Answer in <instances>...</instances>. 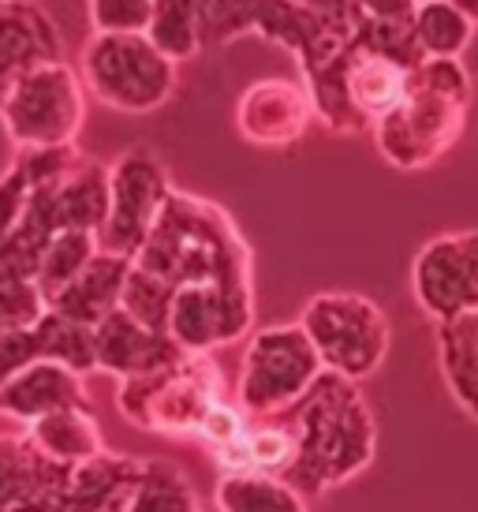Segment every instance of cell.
Instances as JSON below:
<instances>
[{
    "instance_id": "obj_1",
    "label": "cell",
    "mask_w": 478,
    "mask_h": 512,
    "mask_svg": "<svg viewBox=\"0 0 478 512\" xmlns=\"http://www.w3.org/2000/svg\"><path fill=\"white\" fill-rule=\"evenodd\" d=\"M422 49L415 30L396 23H370L337 57L303 75L314 116L337 135L374 131L381 116H389L408 98L411 75L422 64Z\"/></svg>"
},
{
    "instance_id": "obj_2",
    "label": "cell",
    "mask_w": 478,
    "mask_h": 512,
    "mask_svg": "<svg viewBox=\"0 0 478 512\" xmlns=\"http://www.w3.org/2000/svg\"><path fill=\"white\" fill-rule=\"evenodd\" d=\"M288 423L296 430V464L284 475L299 494H325L352 483L374 464L378 427L366 408L359 385L325 370L318 382L288 408Z\"/></svg>"
},
{
    "instance_id": "obj_3",
    "label": "cell",
    "mask_w": 478,
    "mask_h": 512,
    "mask_svg": "<svg viewBox=\"0 0 478 512\" xmlns=\"http://www.w3.org/2000/svg\"><path fill=\"white\" fill-rule=\"evenodd\" d=\"M131 262L165 281L172 292L191 285L254 288L251 247L239 236L236 221L217 202L187 191H172L154 232Z\"/></svg>"
},
{
    "instance_id": "obj_4",
    "label": "cell",
    "mask_w": 478,
    "mask_h": 512,
    "mask_svg": "<svg viewBox=\"0 0 478 512\" xmlns=\"http://www.w3.org/2000/svg\"><path fill=\"white\" fill-rule=\"evenodd\" d=\"M202 49H225L243 34L288 49L303 75L322 68L352 42L366 15L355 0H333L329 8H303L292 0H195Z\"/></svg>"
},
{
    "instance_id": "obj_5",
    "label": "cell",
    "mask_w": 478,
    "mask_h": 512,
    "mask_svg": "<svg viewBox=\"0 0 478 512\" xmlns=\"http://www.w3.org/2000/svg\"><path fill=\"white\" fill-rule=\"evenodd\" d=\"M467 109H471V75L464 60L426 57L411 75L408 98L389 116H381L370 135L378 143V154L393 169H430L460 143Z\"/></svg>"
},
{
    "instance_id": "obj_6",
    "label": "cell",
    "mask_w": 478,
    "mask_h": 512,
    "mask_svg": "<svg viewBox=\"0 0 478 512\" xmlns=\"http://www.w3.org/2000/svg\"><path fill=\"white\" fill-rule=\"evenodd\" d=\"M228 400L221 363L210 356H180L154 374H139L120 382L116 408L139 430H154L165 438L198 441L206 415Z\"/></svg>"
},
{
    "instance_id": "obj_7",
    "label": "cell",
    "mask_w": 478,
    "mask_h": 512,
    "mask_svg": "<svg viewBox=\"0 0 478 512\" xmlns=\"http://www.w3.org/2000/svg\"><path fill=\"white\" fill-rule=\"evenodd\" d=\"M176 68L146 34H90L79 57L86 94L127 116L161 109L180 86Z\"/></svg>"
},
{
    "instance_id": "obj_8",
    "label": "cell",
    "mask_w": 478,
    "mask_h": 512,
    "mask_svg": "<svg viewBox=\"0 0 478 512\" xmlns=\"http://www.w3.org/2000/svg\"><path fill=\"white\" fill-rule=\"evenodd\" d=\"M299 326L310 337L314 352L329 374L363 382L389 356L393 326L370 296L359 292H318L307 299Z\"/></svg>"
},
{
    "instance_id": "obj_9",
    "label": "cell",
    "mask_w": 478,
    "mask_h": 512,
    "mask_svg": "<svg viewBox=\"0 0 478 512\" xmlns=\"http://www.w3.org/2000/svg\"><path fill=\"white\" fill-rule=\"evenodd\" d=\"M86 120L83 75L68 60L42 64L8 90L0 101V124L15 150H53L75 146Z\"/></svg>"
},
{
    "instance_id": "obj_10",
    "label": "cell",
    "mask_w": 478,
    "mask_h": 512,
    "mask_svg": "<svg viewBox=\"0 0 478 512\" xmlns=\"http://www.w3.org/2000/svg\"><path fill=\"white\" fill-rule=\"evenodd\" d=\"M325 374L322 359L299 322L258 329L239 367L236 404L251 419L281 415Z\"/></svg>"
},
{
    "instance_id": "obj_11",
    "label": "cell",
    "mask_w": 478,
    "mask_h": 512,
    "mask_svg": "<svg viewBox=\"0 0 478 512\" xmlns=\"http://www.w3.org/2000/svg\"><path fill=\"white\" fill-rule=\"evenodd\" d=\"M176 187L150 146H131L109 165V217L98 232L101 251L135 258Z\"/></svg>"
},
{
    "instance_id": "obj_12",
    "label": "cell",
    "mask_w": 478,
    "mask_h": 512,
    "mask_svg": "<svg viewBox=\"0 0 478 512\" xmlns=\"http://www.w3.org/2000/svg\"><path fill=\"white\" fill-rule=\"evenodd\" d=\"M411 292L437 326L478 314V228L426 243L411 266Z\"/></svg>"
},
{
    "instance_id": "obj_13",
    "label": "cell",
    "mask_w": 478,
    "mask_h": 512,
    "mask_svg": "<svg viewBox=\"0 0 478 512\" xmlns=\"http://www.w3.org/2000/svg\"><path fill=\"white\" fill-rule=\"evenodd\" d=\"M254 326V288L232 285H191L172 292L169 337L183 356H210L213 348L247 337Z\"/></svg>"
},
{
    "instance_id": "obj_14",
    "label": "cell",
    "mask_w": 478,
    "mask_h": 512,
    "mask_svg": "<svg viewBox=\"0 0 478 512\" xmlns=\"http://www.w3.org/2000/svg\"><path fill=\"white\" fill-rule=\"evenodd\" d=\"M314 105L303 83L258 79L239 94L236 128L254 146H292L307 135Z\"/></svg>"
},
{
    "instance_id": "obj_15",
    "label": "cell",
    "mask_w": 478,
    "mask_h": 512,
    "mask_svg": "<svg viewBox=\"0 0 478 512\" xmlns=\"http://www.w3.org/2000/svg\"><path fill=\"white\" fill-rule=\"evenodd\" d=\"M64 60V38L38 0H4L0 4V101L8 98L23 75L42 64Z\"/></svg>"
},
{
    "instance_id": "obj_16",
    "label": "cell",
    "mask_w": 478,
    "mask_h": 512,
    "mask_svg": "<svg viewBox=\"0 0 478 512\" xmlns=\"http://www.w3.org/2000/svg\"><path fill=\"white\" fill-rule=\"evenodd\" d=\"M180 356L183 352L165 333L146 329L127 311H120V307L94 326V359H98V370L113 374L120 382L139 378V374H154V370L176 363Z\"/></svg>"
},
{
    "instance_id": "obj_17",
    "label": "cell",
    "mask_w": 478,
    "mask_h": 512,
    "mask_svg": "<svg viewBox=\"0 0 478 512\" xmlns=\"http://www.w3.org/2000/svg\"><path fill=\"white\" fill-rule=\"evenodd\" d=\"M64 408H90L83 374L38 359L34 367L15 374L8 385H0V415L12 423H38L45 415L64 412Z\"/></svg>"
},
{
    "instance_id": "obj_18",
    "label": "cell",
    "mask_w": 478,
    "mask_h": 512,
    "mask_svg": "<svg viewBox=\"0 0 478 512\" xmlns=\"http://www.w3.org/2000/svg\"><path fill=\"white\" fill-rule=\"evenodd\" d=\"M127 270H131V258L98 251V258L49 303V311H57L64 318H71V322H79V326L94 329L101 318H109L120 307Z\"/></svg>"
},
{
    "instance_id": "obj_19",
    "label": "cell",
    "mask_w": 478,
    "mask_h": 512,
    "mask_svg": "<svg viewBox=\"0 0 478 512\" xmlns=\"http://www.w3.org/2000/svg\"><path fill=\"white\" fill-rule=\"evenodd\" d=\"M68 475V464H53L30 445V438L0 434V512H19L23 505L57 490Z\"/></svg>"
},
{
    "instance_id": "obj_20",
    "label": "cell",
    "mask_w": 478,
    "mask_h": 512,
    "mask_svg": "<svg viewBox=\"0 0 478 512\" xmlns=\"http://www.w3.org/2000/svg\"><path fill=\"white\" fill-rule=\"evenodd\" d=\"M296 430L288 423V415H266V419H251L247 434L225 449L221 456H213V464L221 468V475H236V471H262V475H288L296 464Z\"/></svg>"
},
{
    "instance_id": "obj_21",
    "label": "cell",
    "mask_w": 478,
    "mask_h": 512,
    "mask_svg": "<svg viewBox=\"0 0 478 512\" xmlns=\"http://www.w3.org/2000/svg\"><path fill=\"white\" fill-rule=\"evenodd\" d=\"M53 217L57 232H94L98 236L109 217V165L83 157L75 169L53 187Z\"/></svg>"
},
{
    "instance_id": "obj_22",
    "label": "cell",
    "mask_w": 478,
    "mask_h": 512,
    "mask_svg": "<svg viewBox=\"0 0 478 512\" xmlns=\"http://www.w3.org/2000/svg\"><path fill=\"white\" fill-rule=\"evenodd\" d=\"M27 438L42 456H49L53 464H68V468L90 464L109 453L90 408H64V412L45 415L38 423H30Z\"/></svg>"
},
{
    "instance_id": "obj_23",
    "label": "cell",
    "mask_w": 478,
    "mask_h": 512,
    "mask_svg": "<svg viewBox=\"0 0 478 512\" xmlns=\"http://www.w3.org/2000/svg\"><path fill=\"white\" fill-rule=\"evenodd\" d=\"M437 352L449 393L471 419H478V314L437 326Z\"/></svg>"
},
{
    "instance_id": "obj_24",
    "label": "cell",
    "mask_w": 478,
    "mask_h": 512,
    "mask_svg": "<svg viewBox=\"0 0 478 512\" xmlns=\"http://www.w3.org/2000/svg\"><path fill=\"white\" fill-rule=\"evenodd\" d=\"M217 512H307V498L281 475L236 471L213 486Z\"/></svg>"
},
{
    "instance_id": "obj_25",
    "label": "cell",
    "mask_w": 478,
    "mask_h": 512,
    "mask_svg": "<svg viewBox=\"0 0 478 512\" xmlns=\"http://www.w3.org/2000/svg\"><path fill=\"white\" fill-rule=\"evenodd\" d=\"M411 30H415L422 57L430 60H460L475 38V23L452 0H422Z\"/></svg>"
},
{
    "instance_id": "obj_26",
    "label": "cell",
    "mask_w": 478,
    "mask_h": 512,
    "mask_svg": "<svg viewBox=\"0 0 478 512\" xmlns=\"http://www.w3.org/2000/svg\"><path fill=\"white\" fill-rule=\"evenodd\" d=\"M101 243L94 232H57L53 240H49V247H45L42 262H38V288H42V296L53 303V299L64 292V288L79 277V273L98 258Z\"/></svg>"
},
{
    "instance_id": "obj_27",
    "label": "cell",
    "mask_w": 478,
    "mask_h": 512,
    "mask_svg": "<svg viewBox=\"0 0 478 512\" xmlns=\"http://www.w3.org/2000/svg\"><path fill=\"white\" fill-rule=\"evenodd\" d=\"M34 337H38V352L49 363H60V367L75 370V374H90L98 370V359H94V329L79 326L57 311H45V318L34 326Z\"/></svg>"
},
{
    "instance_id": "obj_28",
    "label": "cell",
    "mask_w": 478,
    "mask_h": 512,
    "mask_svg": "<svg viewBox=\"0 0 478 512\" xmlns=\"http://www.w3.org/2000/svg\"><path fill=\"white\" fill-rule=\"evenodd\" d=\"M124 512H202L187 475L169 460H146L135 494Z\"/></svg>"
},
{
    "instance_id": "obj_29",
    "label": "cell",
    "mask_w": 478,
    "mask_h": 512,
    "mask_svg": "<svg viewBox=\"0 0 478 512\" xmlns=\"http://www.w3.org/2000/svg\"><path fill=\"white\" fill-rule=\"evenodd\" d=\"M146 38L172 60L183 64L202 53V38H198V8L195 0H154V19Z\"/></svg>"
},
{
    "instance_id": "obj_30",
    "label": "cell",
    "mask_w": 478,
    "mask_h": 512,
    "mask_svg": "<svg viewBox=\"0 0 478 512\" xmlns=\"http://www.w3.org/2000/svg\"><path fill=\"white\" fill-rule=\"evenodd\" d=\"M169 307H172V288L131 262L124 281V296H120V311H127L135 322H142V326L154 329V333H165Z\"/></svg>"
},
{
    "instance_id": "obj_31",
    "label": "cell",
    "mask_w": 478,
    "mask_h": 512,
    "mask_svg": "<svg viewBox=\"0 0 478 512\" xmlns=\"http://www.w3.org/2000/svg\"><path fill=\"white\" fill-rule=\"evenodd\" d=\"M49 311V299L34 277H19V273L0 270V326L4 329H30L38 326Z\"/></svg>"
},
{
    "instance_id": "obj_32",
    "label": "cell",
    "mask_w": 478,
    "mask_h": 512,
    "mask_svg": "<svg viewBox=\"0 0 478 512\" xmlns=\"http://www.w3.org/2000/svg\"><path fill=\"white\" fill-rule=\"evenodd\" d=\"M94 34H146L154 19V0H86Z\"/></svg>"
},
{
    "instance_id": "obj_33",
    "label": "cell",
    "mask_w": 478,
    "mask_h": 512,
    "mask_svg": "<svg viewBox=\"0 0 478 512\" xmlns=\"http://www.w3.org/2000/svg\"><path fill=\"white\" fill-rule=\"evenodd\" d=\"M30 195H34L30 176L19 169V161H12V165L4 169V176H0V247L12 240L15 228L23 225L27 206H30Z\"/></svg>"
},
{
    "instance_id": "obj_34",
    "label": "cell",
    "mask_w": 478,
    "mask_h": 512,
    "mask_svg": "<svg viewBox=\"0 0 478 512\" xmlns=\"http://www.w3.org/2000/svg\"><path fill=\"white\" fill-rule=\"evenodd\" d=\"M38 359H42V352H38L34 326L0 333V385H8L15 374H23L27 367H34Z\"/></svg>"
},
{
    "instance_id": "obj_35",
    "label": "cell",
    "mask_w": 478,
    "mask_h": 512,
    "mask_svg": "<svg viewBox=\"0 0 478 512\" xmlns=\"http://www.w3.org/2000/svg\"><path fill=\"white\" fill-rule=\"evenodd\" d=\"M355 4L370 23H396V27H411L419 12V0H355Z\"/></svg>"
},
{
    "instance_id": "obj_36",
    "label": "cell",
    "mask_w": 478,
    "mask_h": 512,
    "mask_svg": "<svg viewBox=\"0 0 478 512\" xmlns=\"http://www.w3.org/2000/svg\"><path fill=\"white\" fill-rule=\"evenodd\" d=\"M452 4H456V8H460V12H464L467 19L478 27V0H452Z\"/></svg>"
},
{
    "instance_id": "obj_37",
    "label": "cell",
    "mask_w": 478,
    "mask_h": 512,
    "mask_svg": "<svg viewBox=\"0 0 478 512\" xmlns=\"http://www.w3.org/2000/svg\"><path fill=\"white\" fill-rule=\"evenodd\" d=\"M292 4H303V8H329L333 0H292Z\"/></svg>"
},
{
    "instance_id": "obj_38",
    "label": "cell",
    "mask_w": 478,
    "mask_h": 512,
    "mask_svg": "<svg viewBox=\"0 0 478 512\" xmlns=\"http://www.w3.org/2000/svg\"><path fill=\"white\" fill-rule=\"evenodd\" d=\"M0 333H8V329H4V326H0Z\"/></svg>"
},
{
    "instance_id": "obj_39",
    "label": "cell",
    "mask_w": 478,
    "mask_h": 512,
    "mask_svg": "<svg viewBox=\"0 0 478 512\" xmlns=\"http://www.w3.org/2000/svg\"><path fill=\"white\" fill-rule=\"evenodd\" d=\"M0 4H4V0H0Z\"/></svg>"
},
{
    "instance_id": "obj_40",
    "label": "cell",
    "mask_w": 478,
    "mask_h": 512,
    "mask_svg": "<svg viewBox=\"0 0 478 512\" xmlns=\"http://www.w3.org/2000/svg\"><path fill=\"white\" fill-rule=\"evenodd\" d=\"M419 4H422V0H419Z\"/></svg>"
}]
</instances>
